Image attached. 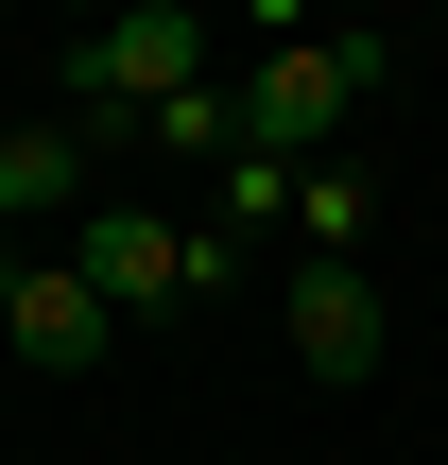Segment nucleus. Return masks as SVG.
<instances>
[{
    "label": "nucleus",
    "mask_w": 448,
    "mask_h": 465,
    "mask_svg": "<svg viewBox=\"0 0 448 465\" xmlns=\"http://www.w3.org/2000/svg\"><path fill=\"white\" fill-rule=\"evenodd\" d=\"M363 224H380V173L363 155H311L294 173V259H363Z\"/></svg>",
    "instance_id": "8"
},
{
    "label": "nucleus",
    "mask_w": 448,
    "mask_h": 465,
    "mask_svg": "<svg viewBox=\"0 0 448 465\" xmlns=\"http://www.w3.org/2000/svg\"><path fill=\"white\" fill-rule=\"evenodd\" d=\"M276 345H294V380H380V293H363V259H294L276 276Z\"/></svg>",
    "instance_id": "4"
},
{
    "label": "nucleus",
    "mask_w": 448,
    "mask_h": 465,
    "mask_svg": "<svg viewBox=\"0 0 448 465\" xmlns=\"http://www.w3.org/2000/svg\"><path fill=\"white\" fill-rule=\"evenodd\" d=\"M69 207H104V155L35 104V121H0V224H69Z\"/></svg>",
    "instance_id": "6"
},
{
    "label": "nucleus",
    "mask_w": 448,
    "mask_h": 465,
    "mask_svg": "<svg viewBox=\"0 0 448 465\" xmlns=\"http://www.w3.org/2000/svg\"><path fill=\"white\" fill-rule=\"evenodd\" d=\"M224 276H242V259H224L207 224H173L155 190H104V207H86V293H104L121 328L173 311V293H224Z\"/></svg>",
    "instance_id": "3"
},
{
    "label": "nucleus",
    "mask_w": 448,
    "mask_h": 465,
    "mask_svg": "<svg viewBox=\"0 0 448 465\" xmlns=\"http://www.w3.org/2000/svg\"><path fill=\"white\" fill-rule=\"evenodd\" d=\"M224 86H242V138L311 173V155H345V121L380 104V35H311V17H294V35H259Z\"/></svg>",
    "instance_id": "2"
},
{
    "label": "nucleus",
    "mask_w": 448,
    "mask_h": 465,
    "mask_svg": "<svg viewBox=\"0 0 448 465\" xmlns=\"http://www.w3.org/2000/svg\"><path fill=\"white\" fill-rule=\"evenodd\" d=\"M207 69H224V17L121 0V17H86V52H52V121H69L86 155H138V121H155L173 86H207Z\"/></svg>",
    "instance_id": "1"
},
{
    "label": "nucleus",
    "mask_w": 448,
    "mask_h": 465,
    "mask_svg": "<svg viewBox=\"0 0 448 465\" xmlns=\"http://www.w3.org/2000/svg\"><path fill=\"white\" fill-rule=\"evenodd\" d=\"M0 345H17L35 380H86V362L121 345V311L86 293V259H35V276H17V311H0Z\"/></svg>",
    "instance_id": "5"
},
{
    "label": "nucleus",
    "mask_w": 448,
    "mask_h": 465,
    "mask_svg": "<svg viewBox=\"0 0 448 465\" xmlns=\"http://www.w3.org/2000/svg\"><path fill=\"white\" fill-rule=\"evenodd\" d=\"M138 155H155V173H224V155H242V86H224V69L173 86V104L138 121Z\"/></svg>",
    "instance_id": "7"
},
{
    "label": "nucleus",
    "mask_w": 448,
    "mask_h": 465,
    "mask_svg": "<svg viewBox=\"0 0 448 465\" xmlns=\"http://www.w3.org/2000/svg\"><path fill=\"white\" fill-rule=\"evenodd\" d=\"M17 276H35V259H17V224H0V311H17Z\"/></svg>",
    "instance_id": "9"
}]
</instances>
